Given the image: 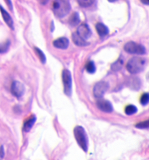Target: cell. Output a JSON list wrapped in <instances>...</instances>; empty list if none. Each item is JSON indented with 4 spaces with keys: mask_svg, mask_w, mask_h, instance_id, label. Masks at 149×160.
Segmentation results:
<instances>
[{
    "mask_svg": "<svg viewBox=\"0 0 149 160\" xmlns=\"http://www.w3.org/2000/svg\"><path fill=\"white\" fill-rule=\"evenodd\" d=\"M52 8L56 17L63 18L69 12L71 6L67 0H53Z\"/></svg>",
    "mask_w": 149,
    "mask_h": 160,
    "instance_id": "1",
    "label": "cell"
},
{
    "mask_svg": "<svg viewBox=\"0 0 149 160\" xmlns=\"http://www.w3.org/2000/svg\"><path fill=\"white\" fill-rule=\"evenodd\" d=\"M146 63H147V61L145 58L139 57L132 58L127 62V69L130 73L136 74V73L142 72V70L144 69Z\"/></svg>",
    "mask_w": 149,
    "mask_h": 160,
    "instance_id": "2",
    "label": "cell"
},
{
    "mask_svg": "<svg viewBox=\"0 0 149 160\" xmlns=\"http://www.w3.org/2000/svg\"><path fill=\"white\" fill-rule=\"evenodd\" d=\"M74 132L75 139L77 141V144L82 148L83 151L87 152V146H88V140H87V133L85 132V129L82 126H76L73 130Z\"/></svg>",
    "mask_w": 149,
    "mask_h": 160,
    "instance_id": "3",
    "label": "cell"
},
{
    "mask_svg": "<svg viewBox=\"0 0 149 160\" xmlns=\"http://www.w3.org/2000/svg\"><path fill=\"white\" fill-rule=\"evenodd\" d=\"M124 50L132 54H145L146 48L142 45L135 42H128L124 45Z\"/></svg>",
    "mask_w": 149,
    "mask_h": 160,
    "instance_id": "4",
    "label": "cell"
},
{
    "mask_svg": "<svg viewBox=\"0 0 149 160\" xmlns=\"http://www.w3.org/2000/svg\"><path fill=\"white\" fill-rule=\"evenodd\" d=\"M62 82L64 87V92L67 96H70L72 93V76L71 72L67 69H63L62 72Z\"/></svg>",
    "mask_w": 149,
    "mask_h": 160,
    "instance_id": "5",
    "label": "cell"
},
{
    "mask_svg": "<svg viewBox=\"0 0 149 160\" xmlns=\"http://www.w3.org/2000/svg\"><path fill=\"white\" fill-rule=\"evenodd\" d=\"M108 87L109 85L107 82L105 81H100V82H97L96 84L94 85V88H93V94L96 98H102L104 93L107 92V90L108 89Z\"/></svg>",
    "mask_w": 149,
    "mask_h": 160,
    "instance_id": "6",
    "label": "cell"
},
{
    "mask_svg": "<svg viewBox=\"0 0 149 160\" xmlns=\"http://www.w3.org/2000/svg\"><path fill=\"white\" fill-rule=\"evenodd\" d=\"M11 92L16 98L22 97L24 92V86L18 81H14L11 85Z\"/></svg>",
    "mask_w": 149,
    "mask_h": 160,
    "instance_id": "7",
    "label": "cell"
},
{
    "mask_svg": "<svg viewBox=\"0 0 149 160\" xmlns=\"http://www.w3.org/2000/svg\"><path fill=\"white\" fill-rule=\"evenodd\" d=\"M96 104H97V108H98L101 111H102V112H112V110H113L112 103H111L109 101H107V100L106 99H101V98H100L98 100H97Z\"/></svg>",
    "mask_w": 149,
    "mask_h": 160,
    "instance_id": "8",
    "label": "cell"
},
{
    "mask_svg": "<svg viewBox=\"0 0 149 160\" xmlns=\"http://www.w3.org/2000/svg\"><path fill=\"white\" fill-rule=\"evenodd\" d=\"M77 33L79 35L80 37L82 38L85 40L91 37V35H92V32H91L89 27L86 23H82V24H81L79 27L77 28Z\"/></svg>",
    "mask_w": 149,
    "mask_h": 160,
    "instance_id": "9",
    "label": "cell"
},
{
    "mask_svg": "<svg viewBox=\"0 0 149 160\" xmlns=\"http://www.w3.org/2000/svg\"><path fill=\"white\" fill-rule=\"evenodd\" d=\"M52 44L55 48H59V49H66L67 47H68V44H69V41L67 39V38L61 37L58 38L57 39H55L53 42H52Z\"/></svg>",
    "mask_w": 149,
    "mask_h": 160,
    "instance_id": "10",
    "label": "cell"
},
{
    "mask_svg": "<svg viewBox=\"0 0 149 160\" xmlns=\"http://www.w3.org/2000/svg\"><path fill=\"white\" fill-rule=\"evenodd\" d=\"M0 12H1V14H2V17L3 20H4V22L7 23L8 27L13 29V21H12V18H11L9 13L2 6H0Z\"/></svg>",
    "mask_w": 149,
    "mask_h": 160,
    "instance_id": "11",
    "label": "cell"
},
{
    "mask_svg": "<svg viewBox=\"0 0 149 160\" xmlns=\"http://www.w3.org/2000/svg\"><path fill=\"white\" fill-rule=\"evenodd\" d=\"M96 30H97V33L100 37H104V36L107 35V33L109 32L107 26L102 22H97L96 24Z\"/></svg>",
    "mask_w": 149,
    "mask_h": 160,
    "instance_id": "12",
    "label": "cell"
},
{
    "mask_svg": "<svg viewBox=\"0 0 149 160\" xmlns=\"http://www.w3.org/2000/svg\"><path fill=\"white\" fill-rule=\"evenodd\" d=\"M72 38L73 42H74L76 45H77V46H82V47H83V46H86V45L88 44V42H87L85 39H83L82 38L80 37L77 32H73V33H72Z\"/></svg>",
    "mask_w": 149,
    "mask_h": 160,
    "instance_id": "13",
    "label": "cell"
},
{
    "mask_svg": "<svg viewBox=\"0 0 149 160\" xmlns=\"http://www.w3.org/2000/svg\"><path fill=\"white\" fill-rule=\"evenodd\" d=\"M35 122H36V117H35L34 115H32L30 118H28L25 121L24 124H23V131H25V132L30 131V129L32 128V127L33 126Z\"/></svg>",
    "mask_w": 149,
    "mask_h": 160,
    "instance_id": "14",
    "label": "cell"
},
{
    "mask_svg": "<svg viewBox=\"0 0 149 160\" xmlns=\"http://www.w3.org/2000/svg\"><path fill=\"white\" fill-rule=\"evenodd\" d=\"M128 82H129V87L132 88V89H139L141 83L138 78H130Z\"/></svg>",
    "mask_w": 149,
    "mask_h": 160,
    "instance_id": "15",
    "label": "cell"
},
{
    "mask_svg": "<svg viewBox=\"0 0 149 160\" xmlns=\"http://www.w3.org/2000/svg\"><path fill=\"white\" fill-rule=\"evenodd\" d=\"M124 111H125V113H126V114L132 115L137 112V108H136V106H134V105L129 104V105H127V107L125 108Z\"/></svg>",
    "mask_w": 149,
    "mask_h": 160,
    "instance_id": "16",
    "label": "cell"
},
{
    "mask_svg": "<svg viewBox=\"0 0 149 160\" xmlns=\"http://www.w3.org/2000/svg\"><path fill=\"white\" fill-rule=\"evenodd\" d=\"M34 49L35 52H36V54H37V56L38 57L39 60L41 61V62H42V63H45V62H46V56H45V54L43 53V52L37 47H35Z\"/></svg>",
    "mask_w": 149,
    "mask_h": 160,
    "instance_id": "17",
    "label": "cell"
},
{
    "mask_svg": "<svg viewBox=\"0 0 149 160\" xmlns=\"http://www.w3.org/2000/svg\"><path fill=\"white\" fill-rule=\"evenodd\" d=\"M80 22V18L79 15L77 12H74L73 14L72 15V17L69 19V23L72 26H76V25L78 24V22Z\"/></svg>",
    "mask_w": 149,
    "mask_h": 160,
    "instance_id": "18",
    "label": "cell"
},
{
    "mask_svg": "<svg viewBox=\"0 0 149 160\" xmlns=\"http://www.w3.org/2000/svg\"><path fill=\"white\" fill-rule=\"evenodd\" d=\"M122 63H123V61H122V59H118L117 60L116 62L112 63V67L111 68H112V69L113 70V71H118V70H120L122 68Z\"/></svg>",
    "mask_w": 149,
    "mask_h": 160,
    "instance_id": "19",
    "label": "cell"
},
{
    "mask_svg": "<svg viewBox=\"0 0 149 160\" xmlns=\"http://www.w3.org/2000/svg\"><path fill=\"white\" fill-rule=\"evenodd\" d=\"M86 69L89 73H93L96 71V67H95L94 62L92 61H89L87 62V64L86 65Z\"/></svg>",
    "mask_w": 149,
    "mask_h": 160,
    "instance_id": "20",
    "label": "cell"
},
{
    "mask_svg": "<svg viewBox=\"0 0 149 160\" xmlns=\"http://www.w3.org/2000/svg\"><path fill=\"white\" fill-rule=\"evenodd\" d=\"M93 2H94V0H77V2L79 3V5L84 8L91 6L93 3Z\"/></svg>",
    "mask_w": 149,
    "mask_h": 160,
    "instance_id": "21",
    "label": "cell"
},
{
    "mask_svg": "<svg viewBox=\"0 0 149 160\" xmlns=\"http://www.w3.org/2000/svg\"><path fill=\"white\" fill-rule=\"evenodd\" d=\"M149 102V95L147 92H144L143 94L142 95V97L140 98V102L141 104L143 105V106H146V105Z\"/></svg>",
    "mask_w": 149,
    "mask_h": 160,
    "instance_id": "22",
    "label": "cell"
},
{
    "mask_svg": "<svg viewBox=\"0 0 149 160\" xmlns=\"http://www.w3.org/2000/svg\"><path fill=\"white\" fill-rule=\"evenodd\" d=\"M148 124V120H145L144 122H141L136 124V128H147Z\"/></svg>",
    "mask_w": 149,
    "mask_h": 160,
    "instance_id": "23",
    "label": "cell"
},
{
    "mask_svg": "<svg viewBox=\"0 0 149 160\" xmlns=\"http://www.w3.org/2000/svg\"><path fill=\"white\" fill-rule=\"evenodd\" d=\"M9 43L10 42H8V41H7V42H4L3 44H0V52H1V53L7 51L8 47H9Z\"/></svg>",
    "mask_w": 149,
    "mask_h": 160,
    "instance_id": "24",
    "label": "cell"
},
{
    "mask_svg": "<svg viewBox=\"0 0 149 160\" xmlns=\"http://www.w3.org/2000/svg\"><path fill=\"white\" fill-rule=\"evenodd\" d=\"M3 156H4V150H3V147L1 146L0 147V159H2Z\"/></svg>",
    "mask_w": 149,
    "mask_h": 160,
    "instance_id": "25",
    "label": "cell"
},
{
    "mask_svg": "<svg viewBox=\"0 0 149 160\" xmlns=\"http://www.w3.org/2000/svg\"><path fill=\"white\" fill-rule=\"evenodd\" d=\"M6 1V2H7V4L8 5V7L12 9V2H11V1L10 0H5Z\"/></svg>",
    "mask_w": 149,
    "mask_h": 160,
    "instance_id": "26",
    "label": "cell"
},
{
    "mask_svg": "<svg viewBox=\"0 0 149 160\" xmlns=\"http://www.w3.org/2000/svg\"><path fill=\"white\" fill-rule=\"evenodd\" d=\"M141 2H142V3H144V4H146V5H148L149 4V0H141Z\"/></svg>",
    "mask_w": 149,
    "mask_h": 160,
    "instance_id": "27",
    "label": "cell"
},
{
    "mask_svg": "<svg viewBox=\"0 0 149 160\" xmlns=\"http://www.w3.org/2000/svg\"><path fill=\"white\" fill-rule=\"evenodd\" d=\"M108 2H116L117 0H107Z\"/></svg>",
    "mask_w": 149,
    "mask_h": 160,
    "instance_id": "28",
    "label": "cell"
}]
</instances>
